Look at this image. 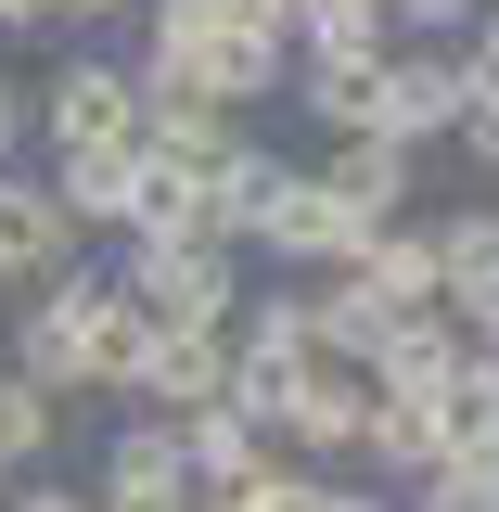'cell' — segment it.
<instances>
[{
  "label": "cell",
  "mask_w": 499,
  "mask_h": 512,
  "mask_svg": "<svg viewBox=\"0 0 499 512\" xmlns=\"http://www.w3.org/2000/svg\"><path fill=\"white\" fill-rule=\"evenodd\" d=\"M64 205L77 218H141V154L128 141H64Z\"/></svg>",
  "instance_id": "9"
},
{
  "label": "cell",
  "mask_w": 499,
  "mask_h": 512,
  "mask_svg": "<svg viewBox=\"0 0 499 512\" xmlns=\"http://www.w3.org/2000/svg\"><path fill=\"white\" fill-rule=\"evenodd\" d=\"M269 13H308V0H269Z\"/></svg>",
  "instance_id": "27"
},
{
  "label": "cell",
  "mask_w": 499,
  "mask_h": 512,
  "mask_svg": "<svg viewBox=\"0 0 499 512\" xmlns=\"http://www.w3.org/2000/svg\"><path fill=\"white\" fill-rule=\"evenodd\" d=\"M384 64H397V52H320V64H308V116L346 128V141L384 128Z\"/></svg>",
  "instance_id": "7"
},
{
  "label": "cell",
  "mask_w": 499,
  "mask_h": 512,
  "mask_svg": "<svg viewBox=\"0 0 499 512\" xmlns=\"http://www.w3.org/2000/svg\"><path fill=\"white\" fill-rule=\"evenodd\" d=\"M26 512H77V500H26Z\"/></svg>",
  "instance_id": "26"
},
{
  "label": "cell",
  "mask_w": 499,
  "mask_h": 512,
  "mask_svg": "<svg viewBox=\"0 0 499 512\" xmlns=\"http://www.w3.org/2000/svg\"><path fill=\"white\" fill-rule=\"evenodd\" d=\"M372 359H384V384H397V397H436V384L461 372V333H448V320H397Z\"/></svg>",
  "instance_id": "15"
},
{
  "label": "cell",
  "mask_w": 499,
  "mask_h": 512,
  "mask_svg": "<svg viewBox=\"0 0 499 512\" xmlns=\"http://www.w3.org/2000/svg\"><path fill=\"white\" fill-rule=\"evenodd\" d=\"M0 141H13V90H0Z\"/></svg>",
  "instance_id": "25"
},
{
  "label": "cell",
  "mask_w": 499,
  "mask_h": 512,
  "mask_svg": "<svg viewBox=\"0 0 499 512\" xmlns=\"http://www.w3.org/2000/svg\"><path fill=\"white\" fill-rule=\"evenodd\" d=\"M103 474H116V512H192V448L180 436H128Z\"/></svg>",
  "instance_id": "8"
},
{
  "label": "cell",
  "mask_w": 499,
  "mask_h": 512,
  "mask_svg": "<svg viewBox=\"0 0 499 512\" xmlns=\"http://www.w3.org/2000/svg\"><path fill=\"white\" fill-rule=\"evenodd\" d=\"M474 116V64L461 52H397L384 64V128L397 141H436V128H461Z\"/></svg>",
  "instance_id": "2"
},
{
  "label": "cell",
  "mask_w": 499,
  "mask_h": 512,
  "mask_svg": "<svg viewBox=\"0 0 499 512\" xmlns=\"http://www.w3.org/2000/svg\"><path fill=\"white\" fill-rule=\"evenodd\" d=\"M359 282H372L384 308H436V295H448V256L410 244V231H372V244H359Z\"/></svg>",
  "instance_id": "13"
},
{
  "label": "cell",
  "mask_w": 499,
  "mask_h": 512,
  "mask_svg": "<svg viewBox=\"0 0 499 512\" xmlns=\"http://www.w3.org/2000/svg\"><path fill=\"white\" fill-rule=\"evenodd\" d=\"M52 13H116V0H52Z\"/></svg>",
  "instance_id": "24"
},
{
  "label": "cell",
  "mask_w": 499,
  "mask_h": 512,
  "mask_svg": "<svg viewBox=\"0 0 499 512\" xmlns=\"http://www.w3.org/2000/svg\"><path fill=\"white\" fill-rule=\"evenodd\" d=\"M141 384H154V397H180V410H205V397H231V346H218L205 320H167V333H154V359H141Z\"/></svg>",
  "instance_id": "5"
},
{
  "label": "cell",
  "mask_w": 499,
  "mask_h": 512,
  "mask_svg": "<svg viewBox=\"0 0 499 512\" xmlns=\"http://www.w3.org/2000/svg\"><path fill=\"white\" fill-rule=\"evenodd\" d=\"M39 269H64V205L0 180V282H39Z\"/></svg>",
  "instance_id": "10"
},
{
  "label": "cell",
  "mask_w": 499,
  "mask_h": 512,
  "mask_svg": "<svg viewBox=\"0 0 499 512\" xmlns=\"http://www.w3.org/2000/svg\"><path fill=\"white\" fill-rule=\"evenodd\" d=\"M436 423H448V448H499V346L436 384Z\"/></svg>",
  "instance_id": "16"
},
{
  "label": "cell",
  "mask_w": 499,
  "mask_h": 512,
  "mask_svg": "<svg viewBox=\"0 0 499 512\" xmlns=\"http://www.w3.org/2000/svg\"><path fill=\"white\" fill-rule=\"evenodd\" d=\"M52 128L64 141H128V128H141V90H128L116 64H77V77L52 90Z\"/></svg>",
  "instance_id": "11"
},
{
  "label": "cell",
  "mask_w": 499,
  "mask_h": 512,
  "mask_svg": "<svg viewBox=\"0 0 499 512\" xmlns=\"http://www.w3.org/2000/svg\"><path fill=\"white\" fill-rule=\"evenodd\" d=\"M231 512H333V500H320L308 474H244V500H231Z\"/></svg>",
  "instance_id": "20"
},
{
  "label": "cell",
  "mask_w": 499,
  "mask_h": 512,
  "mask_svg": "<svg viewBox=\"0 0 499 512\" xmlns=\"http://www.w3.org/2000/svg\"><path fill=\"white\" fill-rule=\"evenodd\" d=\"M372 231H384V218H359L333 180H282V205H269V244H282V256H346V269H359Z\"/></svg>",
  "instance_id": "3"
},
{
  "label": "cell",
  "mask_w": 499,
  "mask_h": 512,
  "mask_svg": "<svg viewBox=\"0 0 499 512\" xmlns=\"http://www.w3.org/2000/svg\"><path fill=\"white\" fill-rule=\"evenodd\" d=\"M39 13H52V0H0V26H39Z\"/></svg>",
  "instance_id": "23"
},
{
  "label": "cell",
  "mask_w": 499,
  "mask_h": 512,
  "mask_svg": "<svg viewBox=\"0 0 499 512\" xmlns=\"http://www.w3.org/2000/svg\"><path fill=\"white\" fill-rule=\"evenodd\" d=\"M474 77H499V0L474 13Z\"/></svg>",
  "instance_id": "22"
},
{
  "label": "cell",
  "mask_w": 499,
  "mask_h": 512,
  "mask_svg": "<svg viewBox=\"0 0 499 512\" xmlns=\"http://www.w3.org/2000/svg\"><path fill=\"white\" fill-rule=\"evenodd\" d=\"M423 512H499V448H448L423 474Z\"/></svg>",
  "instance_id": "19"
},
{
  "label": "cell",
  "mask_w": 499,
  "mask_h": 512,
  "mask_svg": "<svg viewBox=\"0 0 499 512\" xmlns=\"http://www.w3.org/2000/svg\"><path fill=\"white\" fill-rule=\"evenodd\" d=\"M359 436H372V461H397V474H436V461H448V423H436V397H397V384H384V410L359 423Z\"/></svg>",
  "instance_id": "14"
},
{
  "label": "cell",
  "mask_w": 499,
  "mask_h": 512,
  "mask_svg": "<svg viewBox=\"0 0 499 512\" xmlns=\"http://www.w3.org/2000/svg\"><path fill=\"white\" fill-rule=\"evenodd\" d=\"M436 256H448V308H461V320L499 346V218H448Z\"/></svg>",
  "instance_id": "6"
},
{
  "label": "cell",
  "mask_w": 499,
  "mask_h": 512,
  "mask_svg": "<svg viewBox=\"0 0 499 512\" xmlns=\"http://www.w3.org/2000/svg\"><path fill=\"white\" fill-rule=\"evenodd\" d=\"M128 282H141V308H154V320H218V308H231V256L205 244V231H154Z\"/></svg>",
  "instance_id": "1"
},
{
  "label": "cell",
  "mask_w": 499,
  "mask_h": 512,
  "mask_svg": "<svg viewBox=\"0 0 499 512\" xmlns=\"http://www.w3.org/2000/svg\"><path fill=\"white\" fill-rule=\"evenodd\" d=\"M333 512H372V500H333Z\"/></svg>",
  "instance_id": "28"
},
{
  "label": "cell",
  "mask_w": 499,
  "mask_h": 512,
  "mask_svg": "<svg viewBox=\"0 0 499 512\" xmlns=\"http://www.w3.org/2000/svg\"><path fill=\"white\" fill-rule=\"evenodd\" d=\"M282 423L333 448V436H359V423H372V397H359L346 372H295V397H282Z\"/></svg>",
  "instance_id": "17"
},
{
  "label": "cell",
  "mask_w": 499,
  "mask_h": 512,
  "mask_svg": "<svg viewBox=\"0 0 499 512\" xmlns=\"http://www.w3.org/2000/svg\"><path fill=\"white\" fill-rule=\"evenodd\" d=\"M320 180L346 192V205H359V218H384V205H397V192H410V141H397V128H359V141H346V154H333V167H320Z\"/></svg>",
  "instance_id": "12"
},
{
  "label": "cell",
  "mask_w": 499,
  "mask_h": 512,
  "mask_svg": "<svg viewBox=\"0 0 499 512\" xmlns=\"http://www.w3.org/2000/svg\"><path fill=\"white\" fill-rule=\"evenodd\" d=\"M192 474H218V487H244V474H256V423H244V410H218V397H205V410H192Z\"/></svg>",
  "instance_id": "18"
},
{
  "label": "cell",
  "mask_w": 499,
  "mask_h": 512,
  "mask_svg": "<svg viewBox=\"0 0 499 512\" xmlns=\"http://www.w3.org/2000/svg\"><path fill=\"white\" fill-rule=\"evenodd\" d=\"M410 26H461V13H487V0H397Z\"/></svg>",
  "instance_id": "21"
},
{
  "label": "cell",
  "mask_w": 499,
  "mask_h": 512,
  "mask_svg": "<svg viewBox=\"0 0 499 512\" xmlns=\"http://www.w3.org/2000/svg\"><path fill=\"white\" fill-rule=\"evenodd\" d=\"M90 320H103V295H52V308L26 320L13 372L39 384V397H64V384H103V359H90Z\"/></svg>",
  "instance_id": "4"
}]
</instances>
